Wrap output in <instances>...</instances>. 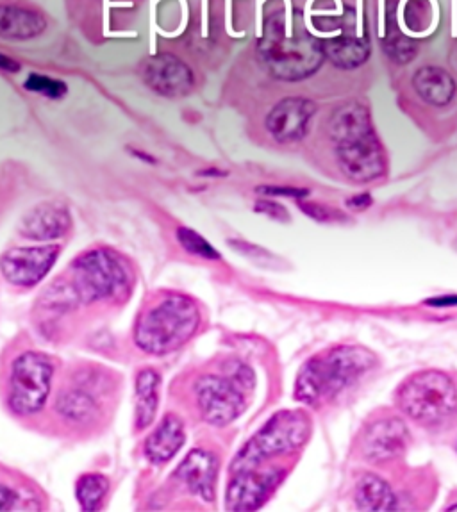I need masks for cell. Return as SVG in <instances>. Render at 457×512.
Masks as SVG:
<instances>
[{"mask_svg":"<svg viewBox=\"0 0 457 512\" xmlns=\"http://www.w3.org/2000/svg\"><path fill=\"white\" fill-rule=\"evenodd\" d=\"M29 500H34V496H25L17 482H8L0 475V512L33 511L31 505L25 504Z\"/></svg>","mask_w":457,"mask_h":512,"instance_id":"obj_28","label":"cell"},{"mask_svg":"<svg viewBox=\"0 0 457 512\" xmlns=\"http://www.w3.org/2000/svg\"><path fill=\"white\" fill-rule=\"evenodd\" d=\"M384 54L397 65H408L418 52L415 40L402 33L397 24V4L390 2L386 9V36L383 40Z\"/></svg>","mask_w":457,"mask_h":512,"instance_id":"obj_25","label":"cell"},{"mask_svg":"<svg viewBox=\"0 0 457 512\" xmlns=\"http://www.w3.org/2000/svg\"><path fill=\"white\" fill-rule=\"evenodd\" d=\"M431 306H457V297L433 298L429 300Z\"/></svg>","mask_w":457,"mask_h":512,"instance_id":"obj_35","label":"cell"},{"mask_svg":"<svg viewBox=\"0 0 457 512\" xmlns=\"http://www.w3.org/2000/svg\"><path fill=\"white\" fill-rule=\"evenodd\" d=\"M142 77L150 90L168 99L186 97L195 88L192 70L174 54H159L145 59Z\"/></svg>","mask_w":457,"mask_h":512,"instance_id":"obj_12","label":"cell"},{"mask_svg":"<svg viewBox=\"0 0 457 512\" xmlns=\"http://www.w3.org/2000/svg\"><path fill=\"white\" fill-rule=\"evenodd\" d=\"M108 491L109 480L102 473H86L75 486V496L83 511H99Z\"/></svg>","mask_w":457,"mask_h":512,"instance_id":"obj_26","label":"cell"},{"mask_svg":"<svg viewBox=\"0 0 457 512\" xmlns=\"http://www.w3.org/2000/svg\"><path fill=\"white\" fill-rule=\"evenodd\" d=\"M374 366L375 356L365 347L329 348L302 366L295 384V397L313 407L327 404L363 379Z\"/></svg>","mask_w":457,"mask_h":512,"instance_id":"obj_3","label":"cell"},{"mask_svg":"<svg viewBox=\"0 0 457 512\" xmlns=\"http://www.w3.org/2000/svg\"><path fill=\"white\" fill-rule=\"evenodd\" d=\"M54 363L47 354L27 350L11 363L8 379L9 411L22 418L42 413L52 391Z\"/></svg>","mask_w":457,"mask_h":512,"instance_id":"obj_8","label":"cell"},{"mask_svg":"<svg viewBox=\"0 0 457 512\" xmlns=\"http://www.w3.org/2000/svg\"><path fill=\"white\" fill-rule=\"evenodd\" d=\"M261 193L265 195H275V197H291V199H304L308 197V190H300V188H293V186H265L259 188Z\"/></svg>","mask_w":457,"mask_h":512,"instance_id":"obj_31","label":"cell"},{"mask_svg":"<svg viewBox=\"0 0 457 512\" xmlns=\"http://www.w3.org/2000/svg\"><path fill=\"white\" fill-rule=\"evenodd\" d=\"M175 479L192 495L213 502L217 495L218 457L208 450H192L175 471Z\"/></svg>","mask_w":457,"mask_h":512,"instance_id":"obj_14","label":"cell"},{"mask_svg":"<svg viewBox=\"0 0 457 512\" xmlns=\"http://www.w3.org/2000/svg\"><path fill=\"white\" fill-rule=\"evenodd\" d=\"M47 20L33 9L0 4V38L4 40H33L45 31Z\"/></svg>","mask_w":457,"mask_h":512,"instance_id":"obj_20","label":"cell"},{"mask_svg":"<svg viewBox=\"0 0 457 512\" xmlns=\"http://www.w3.org/2000/svg\"><path fill=\"white\" fill-rule=\"evenodd\" d=\"M25 88L34 93H40L43 97L58 100L67 95V84L58 79H52L47 75L31 74L25 79Z\"/></svg>","mask_w":457,"mask_h":512,"instance_id":"obj_29","label":"cell"},{"mask_svg":"<svg viewBox=\"0 0 457 512\" xmlns=\"http://www.w3.org/2000/svg\"><path fill=\"white\" fill-rule=\"evenodd\" d=\"M286 477V470L270 466L265 470L250 468L236 471L225 491V505L229 511H256L265 504Z\"/></svg>","mask_w":457,"mask_h":512,"instance_id":"obj_10","label":"cell"},{"mask_svg":"<svg viewBox=\"0 0 457 512\" xmlns=\"http://www.w3.org/2000/svg\"><path fill=\"white\" fill-rule=\"evenodd\" d=\"M370 204H372L370 195H359V197L349 200V206L354 207V209H363V207L370 206Z\"/></svg>","mask_w":457,"mask_h":512,"instance_id":"obj_34","label":"cell"},{"mask_svg":"<svg viewBox=\"0 0 457 512\" xmlns=\"http://www.w3.org/2000/svg\"><path fill=\"white\" fill-rule=\"evenodd\" d=\"M186 441L184 423L177 414L170 413L145 439V457L152 464H165L174 459Z\"/></svg>","mask_w":457,"mask_h":512,"instance_id":"obj_19","label":"cell"},{"mask_svg":"<svg viewBox=\"0 0 457 512\" xmlns=\"http://www.w3.org/2000/svg\"><path fill=\"white\" fill-rule=\"evenodd\" d=\"M409 434L406 423L399 418H386L368 427L363 438V454L372 463L397 459L406 452Z\"/></svg>","mask_w":457,"mask_h":512,"instance_id":"obj_15","label":"cell"},{"mask_svg":"<svg viewBox=\"0 0 457 512\" xmlns=\"http://www.w3.org/2000/svg\"><path fill=\"white\" fill-rule=\"evenodd\" d=\"M222 373H204L195 386V404L204 422L225 427L238 420L249 405L250 391L256 386L252 368L241 361H227Z\"/></svg>","mask_w":457,"mask_h":512,"instance_id":"obj_4","label":"cell"},{"mask_svg":"<svg viewBox=\"0 0 457 512\" xmlns=\"http://www.w3.org/2000/svg\"><path fill=\"white\" fill-rule=\"evenodd\" d=\"M256 211L263 213V215L272 216V218H275V220H281V222L290 220L288 211H286L281 204L272 202V200H259L258 204H256Z\"/></svg>","mask_w":457,"mask_h":512,"instance_id":"obj_32","label":"cell"},{"mask_svg":"<svg viewBox=\"0 0 457 512\" xmlns=\"http://www.w3.org/2000/svg\"><path fill=\"white\" fill-rule=\"evenodd\" d=\"M327 129H329L331 140L336 145L361 140L374 134L370 111L361 102H347L340 108L334 109Z\"/></svg>","mask_w":457,"mask_h":512,"instance_id":"obj_18","label":"cell"},{"mask_svg":"<svg viewBox=\"0 0 457 512\" xmlns=\"http://www.w3.org/2000/svg\"><path fill=\"white\" fill-rule=\"evenodd\" d=\"M316 113L313 100L304 97H288L266 116V129L279 143H295L308 133L309 124Z\"/></svg>","mask_w":457,"mask_h":512,"instance_id":"obj_13","label":"cell"},{"mask_svg":"<svg viewBox=\"0 0 457 512\" xmlns=\"http://www.w3.org/2000/svg\"><path fill=\"white\" fill-rule=\"evenodd\" d=\"M413 86L420 99L438 108L447 106L456 95V81L440 67L420 68L413 77Z\"/></svg>","mask_w":457,"mask_h":512,"instance_id":"obj_21","label":"cell"},{"mask_svg":"<svg viewBox=\"0 0 457 512\" xmlns=\"http://www.w3.org/2000/svg\"><path fill=\"white\" fill-rule=\"evenodd\" d=\"M133 273L122 257L108 248H93L70 266V284L83 304L124 302L133 291Z\"/></svg>","mask_w":457,"mask_h":512,"instance_id":"obj_5","label":"cell"},{"mask_svg":"<svg viewBox=\"0 0 457 512\" xmlns=\"http://www.w3.org/2000/svg\"><path fill=\"white\" fill-rule=\"evenodd\" d=\"M449 511H457V504L452 505V507H449Z\"/></svg>","mask_w":457,"mask_h":512,"instance_id":"obj_36","label":"cell"},{"mask_svg":"<svg viewBox=\"0 0 457 512\" xmlns=\"http://www.w3.org/2000/svg\"><path fill=\"white\" fill-rule=\"evenodd\" d=\"M402 413L422 425L445 422L457 409L454 380L440 370H425L411 375L397 391Z\"/></svg>","mask_w":457,"mask_h":512,"instance_id":"obj_6","label":"cell"},{"mask_svg":"<svg viewBox=\"0 0 457 512\" xmlns=\"http://www.w3.org/2000/svg\"><path fill=\"white\" fill-rule=\"evenodd\" d=\"M72 229V216L63 204L43 202L33 207L18 225V234L25 240L52 241L63 238Z\"/></svg>","mask_w":457,"mask_h":512,"instance_id":"obj_16","label":"cell"},{"mask_svg":"<svg viewBox=\"0 0 457 512\" xmlns=\"http://www.w3.org/2000/svg\"><path fill=\"white\" fill-rule=\"evenodd\" d=\"M200 318L199 306L192 297L174 291L159 293L138 316L134 343L149 356L174 354L197 334Z\"/></svg>","mask_w":457,"mask_h":512,"instance_id":"obj_1","label":"cell"},{"mask_svg":"<svg viewBox=\"0 0 457 512\" xmlns=\"http://www.w3.org/2000/svg\"><path fill=\"white\" fill-rule=\"evenodd\" d=\"M395 502L397 500L388 482H384L381 477L366 473L359 479L356 486V505L359 511H395L397 509Z\"/></svg>","mask_w":457,"mask_h":512,"instance_id":"obj_24","label":"cell"},{"mask_svg":"<svg viewBox=\"0 0 457 512\" xmlns=\"http://www.w3.org/2000/svg\"><path fill=\"white\" fill-rule=\"evenodd\" d=\"M59 254V245L9 248L0 257V272L11 286L34 288L49 275Z\"/></svg>","mask_w":457,"mask_h":512,"instance_id":"obj_9","label":"cell"},{"mask_svg":"<svg viewBox=\"0 0 457 512\" xmlns=\"http://www.w3.org/2000/svg\"><path fill=\"white\" fill-rule=\"evenodd\" d=\"M311 434V422L308 416L300 411H283L270 418L263 429L259 430L240 454L236 455L231 471L250 470L277 457L291 454L306 445Z\"/></svg>","mask_w":457,"mask_h":512,"instance_id":"obj_7","label":"cell"},{"mask_svg":"<svg viewBox=\"0 0 457 512\" xmlns=\"http://www.w3.org/2000/svg\"><path fill=\"white\" fill-rule=\"evenodd\" d=\"M159 388L161 377L154 368H143L136 377V405H134V425L145 430L154 422L159 407Z\"/></svg>","mask_w":457,"mask_h":512,"instance_id":"obj_23","label":"cell"},{"mask_svg":"<svg viewBox=\"0 0 457 512\" xmlns=\"http://www.w3.org/2000/svg\"><path fill=\"white\" fill-rule=\"evenodd\" d=\"M56 414L63 422L72 427H88L100 414V404L92 389L86 388L84 382H75L74 386L61 389L56 404Z\"/></svg>","mask_w":457,"mask_h":512,"instance_id":"obj_17","label":"cell"},{"mask_svg":"<svg viewBox=\"0 0 457 512\" xmlns=\"http://www.w3.org/2000/svg\"><path fill=\"white\" fill-rule=\"evenodd\" d=\"M336 159L350 181L372 182L386 174V156L375 134L336 145Z\"/></svg>","mask_w":457,"mask_h":512,"instance_id":"obj_11","label":"cell"},{"mask_svg":"<svg viewBox=\"0 0 457 512\" xmlns=\"http://www.w3.org/2000/svg\"><path fill=\"white\" fill-rule=\"evenodd\" d=\"M0 70L8 72V74H17V72H20V63L15 61V59L9 58V56L0 54Z\"/></svg>","mask_w":457,"mask_h":512,"instance_id":"obj_33","label":"cell"},{"mask_svg":"<svg viewBox=\"0 0 457 512\" xmlns=\"http://www.w3.org/2000/svg\"><path fill=\"white\" fill-rule=\"evenodd\" d=\"M322 49L325 58L341 70L359 68L370 58V43L365 38H358L356 34H341L338 38L325 40Z\"/></svg>","mask_w":457,"mask_h":512,"instance_id":"obj_22","label":"cell"},{"mask_svg":"<svg viewBox=\"0 0 457 512\" xmlns=\"http://www.w3.org/2000/svg\"><path fill=\"white\" fill-rule=\"evenodd\" d=\"M177 241L181 243V247L192 254V256L200 257V259H209V261H217L220 259L217 250L208 240H204L199 232L192 231L188 227L177 229Z\"/></svg>","mask_w":457,"mask_h":512,"instance_id":"obj_27","label":"cell"},{"mask_svg":"<svg viewBox=\"0 0 457 512\" xmlns=\"http://www.w3.org/2000/svg\"><path fill=\"white\" fill-rule=\"evenodd\" d=\"M258 54L266 70L286 83L315 75L325 59L322 42L302 27H291L283 11L266 18Z\"/></svg>","mask_w":457,"mask_h":512,"instance_id":"obj_2","label":"cell"},{"mask_svg":"<svg viewBox=\"0 0 457 512\" xmlns=\"http://www.w3.org/2000/svg\"><path fill=\"white\" fill-rule=\"evenodd\" d=\"M311 218H316L320 222H341L345 220L340 211H334L331 207L320 206V204H299Z\"/></svg>","mask_w":457,"mask_h":512,"instance_id":"obj_30","label":"cell"}]
</instances>
